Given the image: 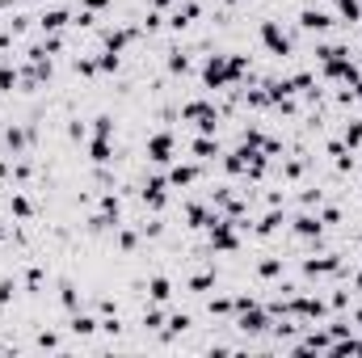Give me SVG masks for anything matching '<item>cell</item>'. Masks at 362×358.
<instances>
[{
	"instance_id": "31",
	"label": "cell",
	"mask_w": 362,
	"mask_h": 358,
	"mask_svg": "<svg viewBox=\"0 0 362 358\" xmlns=\"http://www.w3.org/2000/svg\"><path fill=\"white\" fill-rule=\"evenodd\" d=\"M114 0H81V8H93V13H101V8H110Z\"/></svg>"
},
{
	"instance_id": "3",
	"label": "cell",
	"mask_w": 362,
	"mask_h": 358,
	"mask_svg": "<svg viewBox=\"0 0 362 358\" xmlns=\"http://www.w3.org/2000/svg\"><path fill=\"white\" fill-rule=\"evenodd\" d=\"M257 38H262V47L270 51L274 59H286V55H295V38L278 25V21H262L257 25Z\"/></svg>"
},
{
	"instance_id": "15",
	"label": "cell",
	"mask_w": 362,
	"mask_h": 358,
	"mask_svg": "<svg viewBox=\"0 0 362 358\" xmlns=\"http://www.w3.org/2000/svg\"><path fill=\"white\" fill-rule=\"evenodd\" d=\"M165 64H169L173 76H189V72H194V51H189V47H169V59H165Z\"/></svg>"
},
{
	"instance_id": "9",
	"label": "cell",
	"mask_w": 362,
	"mask_h": 358,
	"mask_svg": "<svg viewBox=\"0 0 362 358\" xmlns=\"http://www.w3.org/2000/svg\"><path fill=\"white\" fill-rule=\"evenodd\" d=\"M68 333L72 337H93V333H101V321L85 308H76V312H68Z\"/></svg>"
},
{
	"instance_id": "1",
	"label": "cell",
	"mask_w": 362,
	"mask_h": 358,
	"mask_svg": "<svg viewBox=\"0 0 362 358\" xmlns=\"http://www.w3.org/2000/svg\"><path fill=\"white\" fill-rule=\"evenodd\" d=\"M144 152H148V161H152L156 169H169V165L177 161V135H173V127H160L156 135H148Z\"/></svg>"
},
{
	"instance_id": "30",
	"label": "cell",
	"mask_w": 362,
	"mask_h": 358,
	"mask_svg": "<svg viewBox=\"0 0 362 358\" xmlns=\"http://www.w3.org/2000/svg\"><path fill=\"white\" fill-rule=\"evenodd\" d=\"M38 350H64L59 333H38Z\"/></svg>"
},
{
	"instance_id": "34",
	"label": "cell",
	"mask_w": 362,
	"mask_h": 358,
	"mask_svg": "<svg viewBox=\"0 0 362 358\" xmlns=\"http://www.w3.org/2000/svg\"><path fill=\"white\" fill-rule=\"evenodd\" d=\"M34 4H55V0H34Z\"/></svg>"
},
{
	"instance_id": "2",
	"label": "cell",
	"mask_w": 362,
	"mask_h": 358,
	"mask_svg": "<svg viewBox=\"0 0 362 358\" xmlns=\"http://www.w3.org/2000/svg\"><path fill=\"white\" fill-rule=\"evenodd\" d=\"M139 202H144V211H160L165 215V207H169V178L165 173H144L139 178Z\"/></svg>"
},
{
	"instance_id": "4",
	"label": "cell",
	"mask_w": 362,
	"mask_h": 358,
	"mask_svg": "<svg viewBox=\"0 0 362 358\" xmlns=\"http://www.w3.org/2000/svg\"><path fill=\"white\" fill-rule=\"evenodd\" d=\"M236 329L245 333V337H262V333H270L274 329V316H270V308L257 299L253 308H245V312H236Z\"/></svg>"
},
{
	"instance_id": "8",
	"label": "cell",
	"mask_w": 362,
	"mask_h": 358,
	"mask_svg": "<svg viewBox=\"0 0 362 358\" xmlns=\"http://www.w3.org/2000/svg\"><path fill=\"white\" fill-rule=\"evenodd\" d=\"M8 211H13V219H17V224H34V215H38V207H34L30 190H13V194H8Z\"/></svg>"
},
{
	"instance_id": "14",
	"label": "cell",
	"mask_w": 362,
	"mask_h": 358,
	"mask_svg": "<svg viewBox=\"0 0 362 358\" xmlns=\"http://www.w3.org/2000/svg\"><path fill=\"white\" fill-rule=\"evenodd\" d=\"M173 299V278L169 274H152L148 278V304H169Z\"/></svg>"
},
{
	"instance_id": "29",
	"label": "cell",
	"mask_w": 362,
	"mask_h": 358,
	"mask_svg": "<svg viewBox=\"0 0 362 358\" xmlns=\"http://www.w3.org/2000/svg\"><path fill=\"white\" fill-rule=\"evenodd\" d=\"M114 131H118L114 114H97V118H93V131H89V135H114Z\"/></svg>"
},
{
	"instance_id": "22",
	"label": "cell",
	"mask_w": 362,
	"mask_h": 358,
	"mask_svg": "<svg viewBox=\"0 0 362 358\" xmlns=\"http://www.w3.org/2000/svg\"><path fill=\"white\" fill-rule=\"evenodd\" d=\"M320 202H325V185H320V181H316V185H303V190H299V207H303V211H316Z\"/></svg>"
},
{
	"instance_id": "27",
	"label": "cell",
	"mask_w": 362,
	"mask_h": 358,
	"mask_svg": "<svg viewBox=\"0 0 362 358\" xmlns=\"http://www.w3.org/2000/svg\"><path fill=\"white\" fill-rule=\"evenodd\" d=\"M17 291H21V282H17L13 274H4V278H0V308H8V304L17 299Z\"/></svg>"
},
{
	"instance_id": "26",
	"label": "cell",
	"mask_w": 362,
	"mask_h": 358,
	"mask_svg": "<svg viewBox=\"0 0 362 358\" xmlns=\"http://www.w3.org/2000/svg\"><path fill=\"white\" fill-rule=\"evenodd\" d=\"M21 282H25V291H30V295H38V291L47 287V274H42V266H30L25 274H21Z\"/></svg>"
},
{
	"instance_id": "18",
	"label": "cell",
	"mask_w": 362,
	"mask_h": 358,
	"mask_svg": "<svg viewBox=\"0 0 362 358\" xmlns=\"http://www.w3.org/2000/svg\"><path fill=\"white\" fill-rule=\"evenodd\" d=\"M194 329V316L189 312H169V321H165V342H173L181 333H189Z\"/></svg>"
},
{
	"instance_id": "17",
	"label": "cell",
	"mask_w": 362,
	"mask_h": 358,
	"mask_svg": "<svg viewBox=\"0 0 362 358\" xmlns=\"http://www.w3.org/2000/svg\"><path fill=\"white\" fill-rule=\"evenodd\" d=\"M165 321H169L165 304H148V308H144V316H139V325H144L148 333H160V329H165Z\"/></svg>"
},
{
	"instance_id": "19",
	"label": "cell",
	"mask_w": 362,
	"mask_h": 358,
	"mask_svg": "<svg viewBox=\"0 0 362 358\" xmlns=\"http://www.w3.org/2000/svg\"><path fill=\"white\" fill-rule=\"evenodd\" d=\"M333 8H337V17H341L346 30H354V25L362 21V4L358 0H333Z\"/></svg>"
},
{
	"instance_id": "33",
	"label": "cell",
	"mask_w": 362,
	"mask_h": 358,
	"mask_svg": "<svg viewBox=\"0 0 362 358\" xmlns=\"http://www.w3.org/2000/svg\"><path fill=\"white\" fill-rule=\"evenodd\" d=\"M354 64H358V68H362V47H358V59H354Z\"/></svg>"
},
{
	"instance_id": "5",
	"label": "cell",
	"mask_w": 362,
	"mask_h": 358,
	"mask_svg": "<svg viewBox=\"0 0 362 358\" xmlns=\"http://www.w3.org/2000/svg\"><path fill=\"white\" fill-rule=\"evenodd\" d=\"M72 30V8L68 4H47L38 13V34H64Z\"/></svg>"
},
{
	"instance_id": "35",
	"label": "cell",
	"mask_w": 362,
	"mask_h": 358,
	"mask_svg": "<svg viewBox=\"0 0 362 358\" xmlns=\"http://www.w3.org/2000/svg\"><path fill=\"white\" fill-rule=\"evenodd\" d=\"M228 4H232V0H228Z\"/></svg>"
},
{
	"instance_id": "20",
	"label": "cell",
	"mask_w": 362,
	"mask_h": 358,
	"mask_svg": "<svg viewBox=\"0 0 362 358\" xmlns=\"http://www.w3.org/2000/svg\"><path fill=\"white\" fill-rule=\"evenodd\" d=\"M114 72H122V55L110 51V47H101L97 51V76H114Z\"/></svg>"
},
{
	"instance_id": "21",
	"label": "cell",
	"mask_w": 362,
	"mask_h": 358,
	"mask_svg": "<svg viewBox=\"0 0 362 358\" xmlns=\"http://www.w3.org/2000/svg\"><path fill=\"white\" fill-rule=\"evenodd\" d=\"M59 304H64V312H76L81 308V287L72 278H59Z\"/></svg>"
},
{
	"instance_id": "32",
	"label": "cell",
	"mask_w": 362,
	"mask_h": 358,
	"mask_svg": "<svg viewBox=\"0 0 362 358\" xmlns=\"http://www.w3.org/2000/svg\"><path fill=\"white\" fill-rule=\"evenodd\" d=\"M0 241H8V228H4V219H0Z\"/></svg>"
},
{
	"instance_id": "23",
	"label": "cell",
	"mask_w": 362,
	"mask_h": 358,
	"mask_svg": "<svg viewBox=\"0 0 362 358\" xmlns=\"http://www.w3.org/2000/svg\"><path fill=\"white\" fill-rule=\"evenodd\" d=\"M206 312H211V316H232V312H236V295H228V291H223V295L206 299Z\"/></svg>"
},
{
	"instance_id": "13",
	"label": "cell",
	"mask_w": 362,
	"mask_h": 358,
	"mask_svg": "<svg viewBox=\"0 0 362 358\" xmlns=\"http://www.w3.org/2000/svg\"><path fill=\"white\" fill-rule=\"evenodd\" d=\"M89 161H93V165H114V161H118V152H114L110 135H89Z\"/></svg>"
},
{
	"instance_id": "24",
	"label": "cell",
	"mask_w": 362,
	"mask_h": 358,
	"mask_svg": "<svg viewBox=\"0 0 362 358\" xmlns=\"http://www.w3.org/2000/svg\"><path fill=\"white\" fill-rule=\"evenodd\" d=\"M341 144L354 148V152H362V118H350V122L341 127Z\"/></svg>"
},
{
	"instance_id": "6",
	"label": "cell",
	"mask_w": 362,
	"mask_h": 358,
	"mask_svg": "<svg viewBox=\"0 0 362 358\" xmlns=\"http://www.w3.org/2000/svg\"><path fill=\"white\" fill-rule=\"evenodd\" d=\"M189 156H194L198 165H215V161L223 156V144H219L215 135H194V139H189Z\"/></svg>"
},
{
	"instance_id": "25",
	"label": "cell",
	"mask_w": 362,
	"mask_h": 358,
	"mask_svg": "<svg viewBox=\"0 0 362 358\" xmlns=\"http://www.w3.org/2000/svg\"><path fill=\"white\" fill-rule=\"evenodd\" d=\"M282 270H286V258H278V253H270V258L257 262V274H262V278H282Z\"/></svg>"
},
{
	"instance_id": "12",
	"label": "cell",
	"mask_w": 362,
	"mask_h": 358,
	"mask_svg": "<svg viewBox=\"0 0 362 358\" xmlns=\"http://www.w3.org/2000/svg\"><path fill=\"white\" fill-rule=\"evenodd\" d=\"M139 241H144V232H139L135 224H118V228H114V245H118V253L135 258V253H139Z\"/></svg>"
},
{
	"instance_id": "10",
	"label": "cell",
	"mask_w": 362,
	"mask_h": 358,
	"mask_svg": "<svg viewBox=\"0 0 362 358\" xmlns=\"http://www.w3.org/2000/svg\"><path fill=\"white\" fill-rule=\"evenodd\" d=\"M299 30H308V34H329V30H333V13H325V8H303V13H299Z\"/></svg>"
},
{
	"instance_id": "16",
	"label": "cell",
	"mask_w": 362,
	"mask_h": 358,
	"mask_svg": "<svg viewBox=\"0 0 362 358\" xmlns=\"http://www.w3.org/2000/svg\"><path fill=\"white\" fill-rule=\"evenodd\" d=\"M215 282H219V270L206 266V270H198V274H189V278H185V291H189V295H206Z\"/></svg>"
},
{
	"instance_id": "11",
	"label": "cell",
	"mask_w": 362,
	"mask_h": 358,
	"mask_svg": "<svg viewBox=\"0 0 362 358\" xmlns=\"http://www.w3.org/2000/svg\"><path fill=\"white\" fill-rule=\"evenodd\" d=\"M291 232H295L299 241H316V236L325 232V224H320V215H312V211H299V215L291 219Z\"/></svg>"
},
{
	"instance_id": "7",
	"label": "cell",
	"mask_w": 362,
	"mask_h": 358,
	"mask_svg": "<svg viewBox=\"0 0 362 358\" xmlns=\"http://www.w3.org/2000/svg\"><path fill=\"white\" fill-rule=\"evenodd\" d=\"M165 178H169V190H185V185H194V181L202 178V165H198V161H185V165L173 161V165L165 169Z\"/></svg>"
},
{
	"instance_id": "28",
	"label": "cell",
	"mask_w": 362,
	"mask_h": 358,
	"mask_svg": "<svg viewBox=\"0 0 362 358\" xmlns=\"http://www.w3.org/2000/svg\"><path fill=\"white\" fill-rule=\"evenodd\" d=\"M68 139L72 144H89V122L85 118H68Z\"/></svg>"
}]
</instances>
